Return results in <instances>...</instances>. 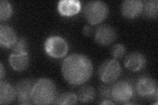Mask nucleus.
I'll return each mask as SVG.
<instances>
[{"mask_svg":"<svg viewBox=\"0 0 158 105\" xmlns=\"http://www.w3.org/2000/svg\"><path fill=\"white\" fill-rule=\"evenodd\" d=\"M61 72L65 80L73 86L87 82L93 73V64L90 58L81 53L67 57L61 64Z\"/></svg>","mask_w":158,"mask_h":105,"instance_id":"obj_1","label":"nucleus"},{"mask_svg":"<svg viewBox=\"0 0 158 105\" xmlns=\"http://www.w3.org/2000/svg\"><path fill=\"white\" fill-rule=\"evenodd\" d=\"M157 0H149L143 2V11L144 15L150 18H155L157 17L158 12Z\"/></svg>","mask_w":158,"mask_h":105,"instance_id":"obj_17","label":"nucleus"},{"mask_svg":"<svg viewBox=\"0 0 158 105\" xmlns=\"http://www.w3.org/2000/svg\"><path fill=\"white\" fill-rule=\"evenodd\" d=\"M0 65H1V66H0V78H1V81H2L3 80V78L5 76V74H6V71H5L3 64L2 63L0 64Z\"/></svg>","mask_w":158,"mask_h":105,"instance_id":"obj_24","label":"nucleus"},{"mask_svg":"<svg viewBox=\"0 0 158 105\" xmlns=\"http://www.w3.org/2000/svg\"><path fill=\"white\" fill-rule=\"evenodd\" d=\"M111 53L112 56L115 59H120L124 56L126 53V47L121 43H117L111 48Z\"/></svg>","mask_w":158,"mask_h":105,"instance_id":"obj_21","label":"nucleus"},{"mask_svg":"<svg viewBox=\"0 0 158 105\" xmlns=\"http://www.w3.org/2000/svg\"><path fill=\"white\" fill-rule=\"evenodd\" d=\"M111 86H103L100 89V97L103 100H111L112 101L111 97Z\"/></svg>","mask_w":158,"mask_h":105,"instance_id":"obj_22","label":"nucleus"},{"mask_svg":"<svg viewBox=\"0 0 158 105\" xmlns=\"http://www.w3.org/2000/svg\"><path fill=\"white\" fill-rule=\"evenodd\" d=\"M117 38V32L110 25H101L96 29L94 39L96 43L107 46L115 41Z\"/></svg>","mask_w":158,"mask_h":105,"instance_id":"obj_9","label":"nucleus"},{"mask_svg":"<svg viewBox=\"0 0 158 105\" xmlns=\"http://www.w3.org/2000/svg\"><path fill=\"white\" fill-rule=\"evenodd\" d=\"M13 53H28V43L27 39L24 37H20L18 38L17 42L12 47Z\"/></svg>","mask_w":158,"mask_h":105,"instance_id":"obj_20","label":"nucleus"},{"mask_svg":"<svg viewBox=\"0 0 158 105\" xmlns=\"http://www.w3.org/2000/svg\"><path fill=\"white\" fill-rule=\"evenodd\" d=\"M146 64V59L140 52H132L128 54L124 60L125 67L132 72H138L144 68Z\"/></svg>","mask_w":158,"mask_h":105,"instance_id":"obj_10","label":"nucleus"},{"mask_svg":"<svg viewBox=\"0 0 158 105\" xmlns=\"http://www.w3.org/2000/svg\"><path fill=\"white\" fill-rule=\"evenodd\" d=\"M121 74V67L116 59H108L103 61L98 68V75L105 83L115 82Z\"/></svg>","mask_w":158,"mask_h":105,"instance_id":"obj_4","label":"nucleus"},{"mask_svg":"<svg viewBox=\"0 0 158 105\" xmlns=\"http://www.w3.org/2000/svg\"><path fill=\"white\" fill-rule=\"evenodd\" d=\"M35 82L31 79H24L16 86L17 95L19 104H31L33 103L31 92Z\"/></svg>","mask_w":158,"mask_h":105,"instance_id":"obj_8","label":"nucleus"},{"mask_svg":"<svg viewBox=\"0 0 158 105\" xmlns=\"http://www.w3.org/2000/svg\"><path fill=\"white\" fill-rule=\"evenodd\" d=\"M136 91L141 97L157 99L158 88L155 79L150 76H142L138 78L136 83Z\"/></svg>","mask_w":158,"mask_h":105,"instance_id":"obj_7","label":"nucleus"},{"mask_svg":"<svg viewBox=\"0 0 158 105\" xmlns=\"http://www.w3.org/2000/svg\"><path fill=\"white\" fill-rule=\"evenodd\" d=\"M143 2L141 0H125L121 4L123 15L128 18H134L142 13Z\"/></svg>","mask_w":158,"mask_h":105,"instance_id":"obj_11","label":"nucleus"},{"mask_svg":"<svg viewBox=\"0 0 158 105\" xmlns=\"http://www.w3.org/2000/svg\"><path fill=\"white\" fill-rule=\"evenodd\" d=\"M57 9L61 15L71 17L81 11V2L78 0H61L58 3Z\"/></svg>","mask_w":158,"mask_h":105,"instance_id":"obj_13","label":"nucleus"},{"mask_svg":"<svg viewBox=\"0 0 158 105\" xmlns=\"http://www.w3.org/2000/svg\"><path fill=\"white\" fill-rule=\"evenodd\" d=\"M93 32L92 28L90 26H85L82 28V34L85 36H90Z\"/></svg>","mask_w":158,"mask_h":105,"instance_id":"obj_23","label":"nucleus"},{"mask_svg":"<svg viewBox=\"0 0 158 105\" xmlns=\"http://www.w3.org/2000/svg\"><path fill=\"white\" fill-rule=\"evenodd\" d=\"M30 62L28 53H13L9 55V63L12 68L15 71L21 72L26 70Z\"/></svg>","mask_w":158,"mask_h":105,"instance_id":"obj_14","label":"nucleus"},{"mask_svg":"<svg viewBox=\"0 0 158 105\" xmlns=\"http://www.w3.org/2000/svg\"><path fill=\"white\" fill-rule=\"evenodd\" d=\"M44 49L49 56L61 59L67 54L69 46L63 38L59 36H52L46 39L44 43Z\"/></svg>","mask_w":158,"mask_h":105,"instance_id":"obj_5","label":"nucleus"},{"mask_svg":"<svg viewBox=\"0 0 158 105\" xmlns=\"http://www.w3.org/2000/svg\"><path fill=\"white\" fill-rule=\"evenodd\" d=\"M78 101V97L75 93H65L56 97L55 104L65 105V104H76Z\"/></svg>","mask_w":158,"mask_h":105,"instance_id":"obj_18","label":"nucleus"},{"mask_svg":"<svg viewBox=\"0 0 158 105\" xmlns=\"http://www.w3.org/2000/svg\"><path fill=\"white\" fill-rule=\"evenodd\" d=\"M17 96L16 89L7 82H0V104H7L11 103Z\"/></svg>","mask_w":158,"mask_h":105,"instance_id":"obj_15","label":"nucleus"},{"mask_svg":"<svg viewBox=\"0 0 158 105\" xmlns=\"http://www.w3.org/2000/svg\"><path fill=\"white\" fill-rule=\"evenodd\" d=\"M18 39L14 29L7 24L0 26V44L2 47L12 48Z\"/></svg>","mask_w":158,"mask_h":105,"instance_id":"obj_12","label":"nucleus"},{"mask_svg":"<svg viewBox=\"0 0 158 105\" xmlns=\"http://www.w3.org/2000/svg\"><path fill=\"white\" fill-rule=\"evenodd\" d=\"M96 96L95 89L90 86H85L80 88L78 91V99L82 103L92 102Z\"/></svg>","mask_w":158,"mask_h":105,"instance_id":"obj_16","label":"nucleus"},{"mask_svg":"<svg viewBox=\"0 0 158 105\" xmlns=\"http://www.w3.org/2000/svg\"><path fill=\"white\" fill-rule=\"evenodd\" d=\"M13 7L7 0H2L0 2V20L5 21L11 17Z\"/></svg>","mask_w":158,"mask_h":105,"instance_id":"obj_19","label":"nucleus"},{"mask_svg":"<svg viewBox=\"0 0 158 105\" xmlns=\"http://www.w3.org/2000/svg\"><path fill=\"white\" fill-rule=\"evenodd\" d=\"M107 5L102 1L88 2L85 7L84 14L88 23L92 25L102 22L108 15Z\"/></svg>","mask_w":158,"mask_h":105,"instance_id":"obj_3","label":"nucleus"},{"mask_svg":"<svg viewBox=\"0 0 158 105\" xmlns=\"http://www.w3.org/2000/svg\"><path fill=\"white\" fill-rule=\"evenodd\" d=\"M111 97L116 103L125 104L131 101L135 95V89L132 85L126 81H119L111 86Z\"/></svg>","mask_w":158,"mask_h":105,"instance_id":"obj_6","label":"nucleus"},{"mask_svg":"<svg viewBox=\"0 0 158 105\" xmlns=\"http://www.w3.org/2000/svg\"><path fill=\"white\" fill-rule=\"evenodd\" d=\"M31 97L33 104H49L54 103L57 97L56 84L51 79L42 78L34 83Z\"/></svg>","mask_w":158,"mask_h":105,"instance_id":"obj_2","label":"nucleus"},{"mask_svg":"<svg viewBox=\"0 0 158 105\" xmlns=\"http://www.w3.org/2000/svg\"><path fill=\"white\" fill-rule=\"evenodd\" d=\"M100 104H114L115 103L113 102L111 100H103V101L101 103H100Z\"/></svg>","mask_w":158,"mask_h":105,"instance_id":"obj_25","label":"nucleus"}]
</instances>
